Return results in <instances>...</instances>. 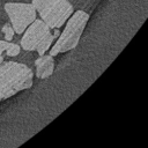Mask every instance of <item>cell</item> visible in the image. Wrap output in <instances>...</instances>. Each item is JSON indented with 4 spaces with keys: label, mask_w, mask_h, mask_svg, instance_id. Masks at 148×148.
I'll return each mask as SVG.
<instances>
[{
    "label": "cell",
    "mask_w": 148,
    "mask_h": 148,
    "mask_svg": "<svg viewBox=\"0 0 148 148\" xmlns=\"http://www.w3.org/2000/svg\"><path fill=\"white\" fill-rule=\"evenodd\" d=\"M2 32H3V35H5L6 40H10V39L13 38L15 31H14V29H13V27H12L10 24L6 23V24L2 27Z\"/></svg>",
    "instance_id": "7"
},
{
    "label": "cell",
    "mask_w": 148,
    "mask_h": 148,
    "mask_svg": "<svg viewBox=\"0 0 148 148\" xmlns=\"http://www.w3.org/2000/svg\"><path fill=\"white\" fill-rule=\"evenodd\" d=\"M32 71L24 64L6 61L0 64V101L16 95L32 86Z\"/></svg>",
    "instance_id": "1"
},
{
    "label": "cell",
    "mask_w": 148,
    "mask_h": 148,
    "mask_svg": "<svg viewBox=\"0 0 148 148\" xmlns=\"http://www.w3.org/2000/svg\"><path fill=\"white\" fill-rule=\"evenodd\" d=\"M36 12L50 29H58L73 14V6L67 0H32Z\"/></svg>",
    "instance_id": "3"
},
{
    "label": "cell",
    "mask_w": 148,
    "mask_h": 148,
    "mask_svg": "<svg viewBox=\"0 0 148 148\" xmlns=\"http://www.w3.org/2000/svg\"><path fill=\"white\" fill-rule=\"evenodd\" d=\"M2 61H3V57L0 54V64H2Z\"/></svg>",
    "instance_id": "10"
},
{
    "label": "cell",
    "mask_w": 148,
    "mask_h": 148,
    "mask_svg": "<svg viewBox=\"0 0 148 148\" xmlns=\"http://www.w3.org/2000/svg\"><path fill=\"white\" fill-rule=\"evenodd\" d=\"M36 66V76L38 79H46L53 74L54 71V59L51 54L40 56L35 61Z\"/></svg>",
    "instance_id": "6"
},
{
    "label": "cell",
    "mask_w": 148,
    "mask_h": 148,
    "mask_svg": "<svg viewBox=\"0 0 148 148\" xmlns=\"http://www.w3.org/2000/svg\"><path fill=\"white\" fill-rule=\"evenodd\" d=\"M24 31L21 46L25 51H37L39 56H43L50 49L58 36V31L51 34L49 25L43 20H35Z\"/></svg>",
    "instance_id": "4"
},
{
    "label": "cell",
    "mask_w": 148,
    "mask_h": 148,
    "mask_svg": "<svg viewBox=\"0 0 148 148\" xmlns=\"http://www.w3.org/2000/svg\"><path fill=\"white\" fill-rule=\"evenodd\" d=\"M10 45L9 42H5V40H0V54H2V52H5L8 46Z\"/></svg>",
    "instance_id": "9"
},
{
    "label": "cell",
    "mask_w": 148,
    "mask_h": 148,
    "mask_svg": "<svg viewBox=\"0 0 148 148\" xmlns=\"http://www.w3.org/2000/svg\"><path fill=\"white\" fill-rule=\"evenodd\" d=\"M20 46L17 44H14V43H10V45L8 46V49L6 50V54L8 57H15L20 53Z\"/></svg>",
    "instance_id": "8"
},
{
    "label": "cell",
    "mask_w": 148,
    "mask_h": 148,
    "mask_svg": "<svg viewBox=\"0 0 148 148\" xmlns=\"http://www.w3.org/2000/svg\"><path fill=\"white\" fill-rule=\"evenodd\" d=\"M88 20L89 14H87L83 10H76L74 14H72L69 18L66 21L67 23L64 31L59 36L56 44L52 46L50 54L54 57L59 53H64L75 49L80 42V38L83 34Z\"/></svg>",
    "instance_id": "2"
},
{
    "label": "cell",
    "mask_w": 148,
    "mask_h": 148,
    "mask_svg": "<svg viewBox=\"0 0 148 148\" xmlns=\"http://www.w3.org/2000/svg\"><path fill=\"white\" fill-rule=\"evenodd\" d=\"M5 12L16 34L24 32V30L36 20V9L32 3L7 2L5 3Z\"/></svg>",
    "instance_id": "5"
}]
</instances>
